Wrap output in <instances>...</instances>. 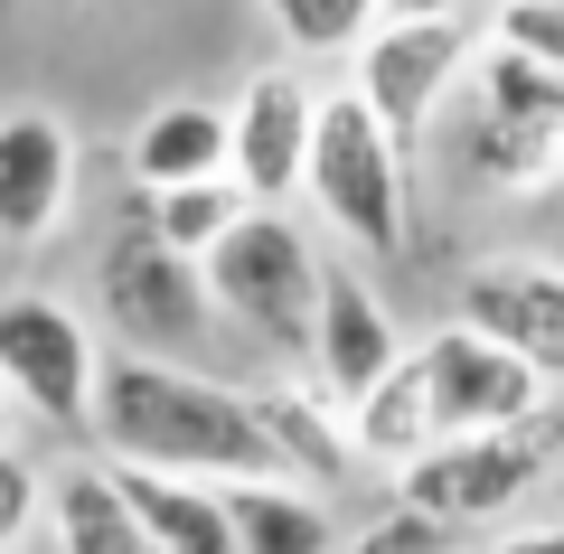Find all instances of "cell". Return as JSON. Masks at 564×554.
<instances>
[{
	"mask_svg": "<svg viewBox=\"0 0 564 554\" xmlns=\"http://www.w3.org/2000/svg\"><path fill=\"white\" fill-rule=\"evenodd\" d=\"M113 479L132 489V508L151 517L170 554H245L236 545V508H226V479H188V470H151V460H113Z\"/></svg>",
	"mask_w": 564,
	"mask_h": 554,
	"instance_id": "15",
	"label": "cell"
},
{
	"mask_svg": "<svg viewBox=\"0 0 564 554\" xmlns=\"http://www.w3.org/2000/svg\"><path fill=\"white\" fill-rule=\"evenodd\" d=\"M348 554H452V526L443 517H423V508H404L395 498V517H377V526L358 535Z\"/></svg>",
	"mask_w": 564,
	"mask_h": 554,
	"instance_id": "24",
	"label": "cell"
},
{
	"mask_svg": "<svg viewBox=\"0 0 564 554\" xmlns=\"http://www.w3.org/2000/svg\"><path fill=\"white\" fill-rule=\"evenodd\" d=\"M263 10L302 57H358L367 29L386 20V0H263Z\"/></svg>",
	"mask_w": 564,
	"mask_h": 554,
	"instance_id": "21",
	"label": "cell"
},
{
	"mask_svg": "<svg viewBox=\"0 0 564 554\" xmlns=\"http://www.w3.org/2000/svg\"><path fill=\"white\" fill-rule=\"evenodd\" d=\"M226 508H236V545L245 554H339L321 489H292V479H226Z\"/></svg>",
	"mask_w": 564,
	"mask_h": 554,
	"instance_id": "19",
	"label": "cell"
},
{
	"mask_svg": "<svg viewBox=\"0 0 564 554\" xmlns=\"http://www.w3.org/2000/svg\"><path fill=\"white\" fill-rule=\"evenodd\" d=\"M348 433H358V460H377V470H404V460H423L433 442H443L423 357H395V367H386V377L348 404Z\"/></svg>",
	"mask_w": 564,
	"mask_h": 554,
	"instance_id": "17",
	"label": "cell"
},
{
	"mask_svg": "<svg viewBox=\"0 0 564 554\" xmlns=\"http://www.w3.org/2000/svg\"><path fill=\"white\" fill-rule=\"evenodd\" d=\"M95 433H104V452H113V460H151V470L282 479V452H273V433H263L254 395L198 377V367H170V357H151V348L104 357Z\"/></svg>",
	"mask_w": 564,
	"mask_h": 554,
	"instance_id": "1",
	"label": "cell"
},
{
	"mask_svg": "<svg viewBox=\"0 0 564 554\" xmlns=\"http://www.w3.org/2000/svg\"><path fill=\"white\" fill-rule=\"evenodd\" d=\"M414 357H423V377H433V423H443V442L452 433H499V423H536L545 404H555V377L527 367L508 338L470 329V319H443Z\"/></svg>",
	"mask_w": 564,
	"mask_h": 554,
	"instance_id": "7",
	"label": "cell"
},
{
	"mask_svg": "<svg viewBox=\"0 0 564 554\" xmlns=\"http://www.w3.org/2000/svg\"><path fill=\"white\" fill-rule=\"evenodd\" d=\"M104 311H113V329L132 338V348L161 357V348H188V338L207 329L217 292H207L198 254H180L161 226H132V236L104 254Z\"/></svg>",
	"mask_w": 564,
	"mask_h": 554,
	"instance_id": "8",
	"label": "cell"
},
{
	"mask_svg": "<svg viewBox=\"0 0 564 554\" xmlns=\"http://www.w3.org/2000/svg\"><path fill=\"white\" fill-rule=\"evenodd\" d=\"M311 141H321V85L292 66H263L236 95V178L263 207H282L311 178Z\"/></svg>",
	"mask_w": 564,
	"mask_h": 554,
	"instance_id": "9",
	"label": "cell"
},
{
	"mask_svg": "<svg viewBox=\"0 0 564 554\" xmlns=\"http://www.w3.org/2000/svg\"><path fill=\"white\" fill-rule=\"evenodd\" d=\"M452 311H462L470 329L508 338L527 367H545V377L564 385V263H527V254L470 263V273H462V301H452Z\"/></svg>",
	"mask_w": 564,
	"mask_h": 554,
	"instance_id": "10",
	"label": "cell"
},
{
	"mask_svg": "<svg viewBox=\"0 0 564 554\" xmlns=\"http://www.w3.org/2000/svg\"><path fill=\"white\" fill-rule=\"evenodd\" d=\"M217 170H236V113H217V104H161L132 132L141 188H180V178H217Z\"/></svg>",
	"mask_w": 564,
	"mask_h": 554,
	"instance_id": "18",
	"label": "cell"
},
{
	"mask_svg": "<svg viewBox=\"0 0 564 554\" xmlns=\"http://www.w3.org/2000/svg\"><path fill=\"white\" fill-rule=\"evenodd\" d=\"M66 198H76V141L47 113H0V245L57 236Z\"/></svg>",
	"mask_w": 564,
	"mask_h": 554,
	"instance_id": "13",
	"label": "cell"
},
{
	"mask_svg": "<svg viewBox=\"0 0 564 554\" xmlns=\"http://www.w3.org/2000/svg\"><path fill=\"white\" fill-rule=\"evenodd\" d=\"M0 385L29 404L39 423H57V433H95V338H85V319L66 311V301L47 292H10L0 301Z\"/></svg>",
	"mask_w": 564,
	"mask_h": 554,
	"instance_id": "5",
	"label": "cell"
},
{
	"mask_svg": "<svg viewBox=\"0 0 564 554\" xmlns=\"http://www.w3.org/2000/svg\"><path fill=\"white\" fill-rule=\"evenodd\" d=\"M10 404H20V395H10V385H0V414H10Z\"/></svg>",
	"mask_w": 564,
	"mask_h": 554,
	"instance_id": "28",
	"label": "cell"
},
{
	"mask_svg": "<svg viewBox=\"0 0 564 554\" xmlns=\"http://www.w3.org/2000/svg\"><path fill=\"white\" fill-rule=\"evenodd\" d=\"M10 554H57V545H39V535H29V545H10Z\"/></svg>",
	"mask_w": 564,
	"mask_h": 554,
	"instance_id": "27",
	"label": "cell"
},
{
	"mask_svg": "<svg viewBox=\"0 0 564 554\" xmlns=\"http://www.w3.org/2000/svg\"><path fill=\"white\" fill-rule=\"evenodd\" d=\"M395 357H414V348H404V329H395V311L367 292L358 263H329V282H321V329H311V377H321L339 404H358Z\"/></svg>",
	"mask_w": 564,
	"mask_h": 554,
	"instance_id": "12",
	"label": "cell"
},
{
	"mask_svg": "<svg viewBox=\"0 0 564 554\" xmlns=\"http://www.w3.org/2000/svg\"><path fill=\"white\" fill-rule=\"evenodd\" d=\"M47 545L57 554H170L151 535V517L132 508V489L113 479V460L104 470H66L47 489Z\"/></svg>",
	"mask_w": 564,
	"mask_h": 554,
	"instance_id": "16",
	"label": "cell"
},
{
	"mask_svg": "<svg viewBox=\"0 0 564 554\" xmlns=\"http://www.w3.org/2000/svg\"><path fill=\"white\" fill-rule=\"evenodd\" d=\"M321 245L302 236V226L282 217V207H245L236 236H217V254H207V292H217V311L236 319V329H254L263 348L282 357H311V329H321Z\"/></svg>",
	"mask_w": 564,
	"mask_h": 554,
	"instance_id": "3",
	"label": "cell"
},
{
	"mask_svg": "<svg viewBox=\"0 0 564 554\" xmlns=\"http://www.w3.org/2000/svg\"><path fill=\"white\" fill-rule=\"evenodd\" d=\"M489 554H564V526H536V535H499Z\"/></svg>",
	"mask_w": 564,
	"mask_h": 554,
	"instance_id": "26",
	"label": "cell"
},
{
	"mask_svg": "<svg viewBox=\"0 0 564 554\" xmlns=\"http://www.w3.org/2000/svg\"><path fill=\"white\" fill-rule=\"evenodd\" d=\"M254 207V188H245L236 170H217V178H180V188H151V226H161L180 254H217V236H236V217Z\"/></svg>",
	"mask_w": 564,
	"mask_h": 554,
	"instance_id": "20",
	"label": "cell"
},
{
	"mask_svg": "<svg viewBox=\"0 0 564 554\" xmlns=\"http://www.w3.org/2000/svg\"><path fill=\"white\" fill-rule=\"evenodd\" d=\"M489 39L564 66V0H499V10H489Z\"/></svg>",
	"mask_w": 564,
	"mask_h": 554,
	"instance_id": "22",
	"label": "cell"
},
{
	"mask_svg": "<svg viewBox=\"0 0 564 554\" xmlns=\"http://www.w3.org/2000/svg\"><path fill=\"white\" fill-rule=\"evenodd\" d=\"M254 414H263V433H273V452H282V470H292V479H311V489H339V479L358 470L348 404L329 395L321 377H311V385H254Z\"/></svg>",
	"mask_w": 564,
	"mask_h": 554,
	"instance_id": "14",
	"label": "cell"
},
{
	"mask_svg": "<svg viewBox=\"0 0 564 554\" xmlns=\"http://www.w3.org/2000/svg\"><path fill=\"white\" fill-rule=\"evenodd\" d=\"M470 57H480V39H470V20H377L358 47V95L386 113V132L414 151L433 122H443V104L462 95Z\"/></svg>",
	"mask_w": 564,
	"mask_h": 554,
	"instance_id": "6",
	"label": "cell"
},
{
	"mask_svg": "<svg viewBox=\"0 0 564 554\" xmlns=\"http://www.w3.org/2000/svg\"><path fill=\"white\" fill-rule=\"evenodd\" d=\"M555 442H564V414L499 423V433H452V442H433L423 460L395 470V498L423 508V517H443V526H489V517H508L545 479Z\"/></svg>",
	"mask_w": 564,
	"mask_h": 554,
	"instance_id": "4",
	"label": "cell"
},
{
	"mask_svg": "<svg viewBox=\"0 0 564 554\" xmlns=\"http://www.w3.org/2000/svg\"><path fill=\"white\" fill-rule=\"evenodd\" d=\"M443 132H452V170L470 188H555L564 178V113H499L462 85L443 104Z\"/></svg>",
	"mask_w": 564,
	"mask_h": 554,
	"instance_id": "11",
	"label": "cell"
},
{
	"mask_svg": "<svg viewBox=\"0 0 564 554\" xmlns=\"http://www.w3.org/2000/svg\"><path fill=\"white\" fill-rule=\"evenodd\" d=\"M404 141L386 132V113L358 95V85H339V95H321V141H311V178L302 198L329 217V236H348L358 254H404Z\"/></svg>",
	"mask_w": 564,
	"mask_h": 554,
	"instance_id": "2",
	"label": "cell"
},
{
	"mask_svg": "<svg viewBox=\"0 0 564 554\" xmlns=\"http://www.w3.org/2000/svg\"><path fill=\"white\" fill-rule=\"evenodd\" d=\"M39 517H47V479H39V460H29V452H0V554L29 545V535H39Z\"/></svg>",
	"mask_w": 564,
	"mask_h": 554,
	"instance_id": "23",
	"label": "cell"
},
{
	"mask_svg": "<svg viewBox=\"0 0 564 554\" xmlns=\"http://www.w3.org/2000/svg\"><path fill=\"white\" fill-rule=\"evenodd\" d=\"M386 20H470V0H386Z\"/></svg>",
	"mask_w": 564,
	"mask_h": 554,
	"instance_id": "25",
	"label": "cell"
}]
</instances>
